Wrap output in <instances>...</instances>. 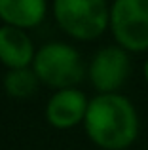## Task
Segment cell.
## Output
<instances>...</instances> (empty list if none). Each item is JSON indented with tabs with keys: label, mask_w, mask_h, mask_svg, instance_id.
<instances>
[{
	"label": "cell",
	"mask_w": 148,
	"mask_h": 150,
	"mask_svg": "<svg viewBox=\"0 0 148 150\" xmlns=\"http://www.w3.org/2000/svg\"><path fill=\"white\" fill-rule=\"evenodd\" d=\"M85 125L101 146L123 148L137 135V114L125 97L103 93L87 105Z\"/></svg>",
	"instance_id": "obj_1"
},
{
	"label": "cell",
	"mask_w": 148,
	"mask_h": 150,
	"mask_svg": "<svg viewBox=\"0 0 148 150\" xmlns=\"http://www.w3.org/2000/svg\"><path fill=\"white\" fill-rule=\"evenodd\" d=\"M55 15L68 33L80 38L101 34L108 21L104 0H55Z\"/></svg>",
	"instance_id": "obj_2"
},
{
	"label": "cell",
	"mask_w": 148,
	"mask_h": 150,
	"mask_svg": "<svg viewBox=\"0 0 148 150\" xmlns=\"http://www.w3.org/2000/svg\"><path fill=\"white\" fill-rule=\"evenodd\" d=\"M38 78L53 86H68L82 78V59L76 50L61 42H51L38 50L34 57Z\"/></svg>",
	"instance_id": "obj_3"
},
{
	"label": "cell",
	"mask_w": 148,
	"mask_h": 150,
	"mask_svg": "<svg viewBox=\"0 0 148 150\" xmlns=\"http://www.w3.org/2000/svg\"><path fill=\"white\" fill-rule=\"evenodd\" d=\"M110 17L116 38L125 48H148V0H116Z\"/></svg>",
	"instance_id": "obj_4"
},
{
	"label": "cell",
	"mask_w": 148,
	"mask_h": 150,
	"mask_svg": "<svg viewBox=\"0 0 148 150\" xmlns=\"http://www.w3.org/2000/svg\"><path fill=\"white\" fill-rule=\"evenodd\" d=\"M129 72V59L120 48H104L91 63V80L103 91L116 89Z\"/></svg>",
	"instance_id": "obj_5"
},
{
	"label": "cell",
	"mask_w": 148,
	"mask_h": 150,
	"mask_svg": "<svg viewBox=\"0 0 148 150\" xmlns=\"http://www.w3.org/2000/svg\"><path fill=\"white\" fill-rule=\"evenodd\" d=\"M87 110L84 93L76 89H61L48 103V120L59 127H68L76 124Z\"/></svg>",
	"instance_id": "obj_6"
},
{
	"label": "cell",
	"mask_w": 148,
	"mask_h": 150,
	"mask_svg": "<svg viewBox=\"0 0 148 150\" xmlns=\"http://www.w3.org/2000/svg\"><path fill=\"white\" fill-rule=\"evenodd\" d=\"M0 59L15 69H23L32 59V42L17 27H0Z\"/></svg>",
	"instance_id": "obj_7"
},
{
	"label": "cell",
	"mask_w": 148,
	"mask_h": 150,
	"mask_svg": "<svg viewBox=\"0 0 148 150\" xmlns=\"http://www.w3.org/2000/svg\"><path fill=\"white\" fill-rule=\"evenodd\" d=\"M46 10L44 0H0V15L15 25H34Z\"/></svg>",
	"instance_id": "obj_8"
},
{
	"label": "cell",
	"mask_w": 148,
	"mask_h": 150,
	"mask_svg": "<svg viewBox=\"0 0 148 150\" xmlns=\"http://www.w3.org/2000/svg\"><path fill=\"white\" fill-rule=\"evenodd\" d=\"M36 76L32 70L29 69H15L11 72L6 74V80H4V86L6 89L11 93V95H29L34 88H36Z\"/></svg>",
	"instance_id": "obj_9"
},
{
	"label": "cell",
	"mask_w": 148,
	"mask_h": 150,
	"mask_svg": "<svg viewBox=\"0 0 148 150\" xmlns=\"http://www.w3.org/2000/svg\"><path fill=\"white\" fill-rule=\"evenodd\" d=\"M144 72H146V78H148V63H146V67H144Z\"/></svg>",
	"instance_id": "obj_10"
}]
</instances>
